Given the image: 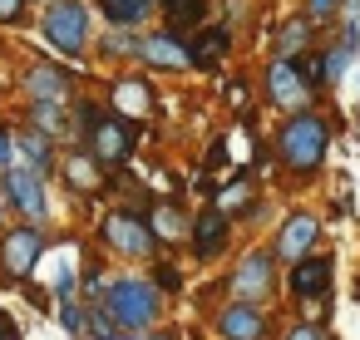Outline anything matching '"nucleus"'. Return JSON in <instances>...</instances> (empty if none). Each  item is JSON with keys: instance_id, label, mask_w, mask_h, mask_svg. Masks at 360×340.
<instances>
[{"instance_id": "1", "label": "nucleus", "mask_w": 360, "mask_h": 340, "mask_svg": "<svg viewBox=\"0 0 360 340\" xmlns=\"http://www.w3.org/2000/svg\"><path fill=\"white\" fill-rule=\"evenodd\" d=\"M99 306H104L109 325L124 330V335H139V330L158 325V315H163V296H158V286H153V281H139V276H124V281L104 286Z\"/></svg>"}, {"instance_id": "2", "label": "nucleus", "mask_w": 360, "mask_h": 340, "mask_svg": "<svg viewBox=\"0 0 360 340\" xmlns=\"http://www.w3.org/2000/svg\"><path fill=\"white\" fill-rule=\"evenodd\" d=\"M326 148H330V124L321 114H311V109L291 114L281 124V133H276V153H281V163L291 173H316L326 163Z\"/></svg>"}, {"instance_id": "3", "label": "nucleus", "mask_w": 360, "mask_h": 340, "mask_svg": "<svg viewBox=\"0 0 360 340\" xmlns=\"http://www.w3.org/2000/svg\"><path fill=\"white\" fill-rule=\"evenodd\" d=\"M40 35L60 55L79 60L89 50V11H84V0H55V6L45 11V20H40Z\"/></svg>"}, {"instance_id": "4", "label": "nucleus", "mask_w": 360, "mask_h": 340, "mask_svg": "<svg viewBox=\"0 0 360 340\" xmlns=\"http://www.w3.org/2000/svg\"><path fill=\"white\" fill-rule=\"evenodd\" d=\"M134 143H139V124L124 119V114H104V119L89 129V153H94V163H104V168L129 163V158H134Z\"/></svg>"}, {"instance_id": "5", "label": "nucleus", "mask_w": 360, "mask_h": 340, "mask_svg": "<svg viewBox=\"0 0 360 340\" xmlns=\"http://www.w3.org/2000/svg\"><path fill=\"white\" fill-rule=\"evenodd\" d=\"M0 202H11L30 222L50 217V188H45V178L35 168H6V173H0Z\"/></svg>"}, {"instance_id": "6", "label": "nucleus", "mask_w": 360, "mask_h": 340, "mask_svg": "<svg viewBox=\"0 0 360 340\" xmlns=\"http://www.w3.org/2000/svg\"><path fill=\"white\" fill-rule=\"evenodd\" d=\"M50 237L40 227H0V266H6L11 281H25L35 271V261L45 256Z\"/></svg>"}, {"instance_id": "7", "label": "nucleus", "mask_w": 360, "mask_h": 340, "mask_svg": "<svg viewBox=\"0 0 360 340\" xmlns=\"http://www.w3.org/2000/svg\"><path fill=\"white\" fill-rule=\"evenodd\" d=\"M266 99H271L276 109L301 114V109L311 104V79H306V70H301L296 60H276V65L266 70Z\"/></svg>"}, {"instance_id": "8", "label": "nucleus", "mask_w": 360, "mask_h": 340, "mask_svg": "<svg viewBox=\"0 0 360 340\" xmlns=\"http://www.w3.org/2000/svg\"><path fill=\"white\" fill-rule=\"evenodd\" d=\"M104 242H109L114 251H124V256H148L153 232H148V222H143L139 212L119 207V212H109V217H104Z\"/></svg>"}, {"instance_id": "9", "label": "nucleus", "mask_w": 360, "mask_h": 340, "mask_svg": "<svg viewBox=\"0 0 360 340\" xmlns=\"http://www.w3.org/2000/svg\"><path fill=\"white\" fill-rule=\"evenodd\" d=\"M271 251H247L237 266H232V276H227V286H232V296L237 301H262L266 291H271Z\"/></svg>"}, {"instance_id": "10", "label": "nucleus", "mask_w": 360, "mask_h": 340, "mask_svg": "<svg viewBox=\"0 0 360 340\" xmlns=\"http://www.w3.org/2000/svg\"><path fill=\"white\" fill-rule=\"evenodd\" d=\"M217 335L222 340H266V315L257 301H227L217 310Z\"/></svg>"}, {"instance_id": "11", "label": "nucleus", "mask_w": 360, "mask_h": 340, "mask_svg": "<svg viewBox=\"0 0 360 340\" xmlns=\"http://www.w3.org/2000/svg\"><path fill=\"white\" fill-rule=\"evenodd\" d=\"M316 237H321V222H316V212H291V217L281 222V232H276V247H271V256H281V261H301V256L316 247Z\"/></svg>"}, {"instance_id": "12", "label": "nucleus", "mask_w": 360, "mask_h": 340, "mask_svg": "<svg viewBox=\"0 0 360 340\" xmlns=\"http://www.w3.org/2000/svg\"><path fill=\"white\" fill-rule=\"evenodd\" d=\"M286 286H291L296 301H321L330 291V256H301L291 266V281Z\"/></svg>"}, {"instance_id": "13", "label": "nucleus", "mask_w": 360, "mask_h": 340, "mask_svg": "<svg viewBox=\"0 0 360 340\" xmlns=\"http://www.w3.org/2000/svg\"><path fill=\"white\" fill-rule=\"evenodd\" d=\"M227 232H232V217L217 212V207H207V212L193 222V256H198V261H212V256L227 247Z\"/></svg>"}, {"instance_id": "14", "label": "nucleus", "mask_w": 360, "mask_h": 340, "mask_svg": "<svg viewBox=\"0 0 360 340\" xmlns=\"http://www.w3.org/2000/svg\"><path fill=\"white\" fill-rule=\"evenodd\" d=\"M139 55H143L153 70H188V45L178 40V30H158V35H148Z\"/></svg>"}, {"instance_id": "15", "label": "nucleus", "mask_w": 360, "mask_h": 340, "mask_svg": "<svg viewBox=\"0 0 360 340\" xmlns=\"http://www.w3.org/2000/svg\"><path fill=\"white\" fill-rule=\"evenodd\" d=\"M25 89H30V99H35V104H65V94H70V70L35 65V70L25 74Z\"/></svg>"}, {"instance_id": "16", "label": "nucleus", "mask_w": 360, "mask_h": 340, "mask_svg": "<svg viewBox=\"0 0 360 340\" xmlns=\"http://www.w3.org/2000/svg\"><path fill=\"white\" fill-rule=\"evenodd\" d=\"M114 109H119L124 119H139V114L153 109V89H148L143 79H114Z\"/></svg>"}, {"instance_id": "17", "label": "nucleus", "mask_w": 360, "mask_h": 340, "mask_svg": "<svg viewBox=\"0 0 360 340\" xmlns=\"http://www.w3.org/2000/svg\"><path fill=\"white\" fill-rule=\"evenodd\" d=\"M143 222H148L153 242H178V237H183V232L193 227V222H188V217H183V212H178L173 202H158V207H153V212H148Z\"/></svg>"}, {"instance_id": "18", "label": "nucleus", "mask_w": 360, "mask_h": 340, "mask_svg": "<svg viewBox=\"0 0 360 340\" xmlns=\"http://www.w3.org/2000/svg\"><path fill=\"white\" fill-rule=\"evenodd\" d=\"M65 178H70L75 192H94V188H99V163H94V153H89V148H75L70 163H65Z\"/></svg>"}, {"instance_id": "19", "label": "nucleus", "mask_w": 360, "mask_h": 340, "mask_svg": "<svg viewBox=\"0 0 360 340\" xmlns=\"http://www.w3.org/2000/svg\"><path fill=\"white\" fill-rule=\"evenodd\" d=\"M20 148H25V158H30V168H35L40 178L55 168V138H50V133L30 129V133H20Z\"/></svg>"}, {"instance_id": "20", "label": "nucleus", "mask_w": 360, "mask_h": 340, "mask_svg": "<svg viewBox=\"0 0 360 340\" xmlns=\"http://www.w3.org/2000/svg\"><path fill=\"white\" fill-rule=\"evenodd\" d=\"M148 11H153V0H104V15L114 20V30H124V25H139Z\"/></svg>"}, {"instance_id": "21", "label": "nucleus", "mask_w": 360, "mask_h": 340, "mask_svg": "<svg viewBox=\"0 0 360 340\" xmlns=\"http://www.w3.org/2000/svg\"><path fill=\"white\" fill-rule=\"evenodd\" d=\"M163 11L173 25H198L207 15V0H163Z\"/></svg>"}, {"instance_id": "22", "label": "nucleus", "mask_w": 360, "mask_h": 340, "mask_svg": "<svg viewBox=\"0 0 360 340\" xmlns=\"http://www.w3.org/2000/svg\"><path fill=\"white\" fill-rule=\"evenodd\" d=\"M30 119H35V129H40V133H50V138H55V133L65 129V104H30Z\"/></svg>"}, {"instance_id": "23", "label": "nucleus", "mask_w": 360, "mask_h": 340, "mask_svg": "<svg viewBox=\"0 0 360 340\" xmlns=\"http://www.w3.org/2000/svg\"><path fill=\"white\" fill-rule=\"evenodd\" d=\"M306 40H311V30H306V20H291V25H281V50H286L281 60H291V55H296V50H301Z\"/></svg>"}, {"instance_id": "24", "label": "nucleus", "mask_w": 360, "mask_h": 340, "mask_svg": "<svg viewBox=\"0 0 360 340\" xmlns=\"http://www.w3.org/2000/svg\"><path fill=\"white\" fill-rule=\"evenodd\" d=\"M104 50H109V55H139V50H143V45H139V40H134V35H124V30H114V35H109V40H104Z\"/></svg>"}, {"instance_id": "25", "label": "nucleus", "mask_w": 360, "mask_h": 340, "mask_svg": "<svg viewBox=\"0 0 360 340\" xmlns=\"http://www.w3.org/2000/svg\"><path fill=\"white\" fill-rule=\"evenodd\" d=\"M60 325H65L70 335H79V330H84V310H79L75 301H60Z\"/></svg>"}, {"instance_id": "26", "label": "nucleus", "mask_w": 360, "mask_h": 340, "mask_svg": "<svg viewBox=\"0 0 360 340\" xmlns=\"http://www.w3.org/2000/svg\"><path fill=\"white\" fill-rule=\"evenodd\" d=\"M306 11H311V20H330L340 11V0H306Z\"/></svg>"}, {"instance_id": "27", "label": "nucleus", "mask_w": 360, "mask_h": 340, "mask_svg": "<svg viewBox=\"0 0 360 340\" xmlns=\"http://www.w3.org/2000/svg\"><path fill=\"white\" fill-rule=\"evenodd\" d=\"M281 340H330V335H326L321 325H291V330H286Z\"/></svg>"}, {"instance_id": "28", "label": "nucleus", "mask_w": 360, "mask_h": 340, "mask_svg": "<svg viewBox=\"0 0 360 340\" xmlns=\"http://www.w3.org/2000/svg\"><path fill=\"white\" fill-rule=\"evenodd\" d=\"M20 11H25V0H0V25L20 20Z\"/></svg>"}, {"instance_id": "29", "label": "nucleus", "mask_w": 360, "mask_h": 340, "mask_svg": "<svg viewBox=\"0 0 360 340\" xmlns=\"http://www.w3.org/2000/svg\"><path fill=\"white\" fill-rule=\"evenodd\" d=\"M11 153H15V138L11 129H0V168H11Z\"/></svg>"}, {"instance_id": "30", "label": "nucleus", "mask_w": 360, "mask_h": 340, "mask_svg": "<svg viewBox=\"0 0 360 340\" xmlns=\"http://www.w3.org/2000/svg\"><path fill=\"white\" fill-rule=\"evenodd\" d=\"M158 286H168V291H178V286H183V276H178L173 266H158Z\"/></svg>"}, {"instance_id": "31", "label": "nucleus", "mask_w": 360, "mask_h": 340, "mask_svg": "<svg viewBox=\"0 0 360 340\" xmlns=\"http://www.w3.org/2000/svg\"><path fill=\"white\" fill-rule=\"evenodd\" d=\"M0 335H20V330H15V320H11V315H0Z\"/></svg>"}, {"instance_id": "32", "label": "nucleus", "mask_w": 360, "mask_h": 340, "mask_svg": "<svg viewBox=\"0 0 360 340\" xmlns=\"http://www.w3.org/2000/svg\"><path fill=\"white\" fill-rule=\"evenodd\" d=\"M139 340H173V335H139Z\"/></svg>"}, {"instance_id": "33", "label": "nucleus", "mask_w": 360, "mask_h": 340, "mask_svg": "<svg viewBox=\"0 0 360 340\" xmlns=\"http://www.w3.org/2000/svg\"><path fill=\"white\" fill-rule=\"evenodd\" d=\"M350 11H355V15H360V0H350Z\"/></svg>"}, {"instance_id": "34", "label": "nucleus", "mask_w": 360, "mask_h": 340, "mask_svg": "<svg viewBox=\"0 0 360 340\" xmlns=\"http://www.w3.org/2000/svg\"><path fill=\"white\" fill-rule=\"evenodd\" d=\"M0 222H6V202H0Z\"/></svg>"}, {"instance_id": "35", "label": "nucleus", "mask_w": 360, "mask_h": 340, "mask_svg": "<svg viewBox=\"0 0 360 340\" xmlns=\"http://www.w3.org/2000/svg\"><path fill=\"white\" fill-rule=\"evenodd\" d=\"M0 340H15V335H0Z\"/></svg>"}, {"instance_id": "36", "label": "nucleus", "mask_w": 360, "mask_h": 340, "mask_svg": "<svg viewBox=\"0 0 360 340\" xmlns=\"http://www.w3.org/2000/svg\"><path fill=\"white\" fill-rule=\"evenodd\" d=\"M355 296H360V281H355Z\"/></svg>"}]
</instances>
